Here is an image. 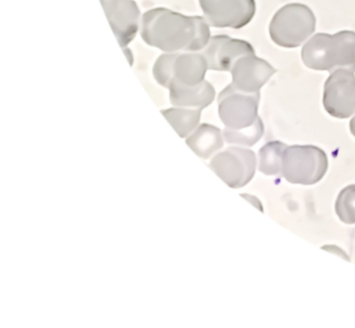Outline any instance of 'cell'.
Returning <instances> with one entry per match:
<instances>
[{
	"label": "cell",
	"instance_id": "1",
	"mask_svg": "<svg viewBox=\"0 0 355 328\" xmlns=\"http://www.w3.org/2000/svg\"><path fill=\"white\" fill-rule=\"evenodd\" d=\"M141 36L149 46L167 53H195L207 46L211 32L205 18L157 8L143 15Z\"/></svg>",
	"mask_w": 355,
	"mask_h": 328
},
{
	"label": "cell",
	"instance_id": "2",
	"mask_svg": "<svg viewBox=\"0 0 355 328\" xmlns=\"http://www.w3.org/2000/svg\"><path fill=\"white\" fill-rule=\"evenodd\" d=\"M302 61L309 69L334 72L349 69L355 72V33L317 34L302 49Z\"/></svg>",
	"mask_w": 355,
	"mask_h": 328
},
{
	"label": "cell",
	"instance_id": "3",
	"mask_svg": "<svg viewBox=\"0 0 355 328\" xmlns=\"http://www.w3.org/2000/svg\"><path fill=\"white\" fill-rule=\"evenodd\" d=\"M207 70L209 66L202 53H166L155 62L153 76L164 88L169 89L172 84L195 86L205 80Z\"/></svg>",
	"mask_w": 355,
	"mask_h": 328
},
{
	"label": "cell",
	"instance_id": "4",
	"mask_svg": "<svg viewBox=\"0 0 355 328\" xmlns=\"http://www.w3.org/2000/svg\"><path fill=\"white\" fill-rule=\"evenodd\" d=\"M315 30L313 11L301 3L284 6L270 24V36L275 44L286 49L300 46Z\"/></svg>",
	"mask_w": 355,
	"mask_h": 328
},
{
	"label": "cell",
	"instance_id": "5",
	"mask_svg": "<svg viewBox=\"0 0 355 328\" xmlns=\"http://www.w3.org/2000/svg\"><path fill=\"white\" fill-rule=\"evenodd\" d=\"M327 169V155L313 145L288 146L282 155V174L291 184L304 186L317 184Z\"/></svg>",
	"mask_w": 355,
	"mask_h": 328
},
{
	"label": "cell",
	"instance_id": "6",
	"mask_svg": "<svg viewBox=\"0 0 355 328\" xmlns=\"http://www.w3.org/2000/svg\"><path fill=\"white\" fill-rule=\"evenodd\" d=\"M259 95L236 90L232 84L226 87L218 97V112L225 128L240 130L252 126L259 118Z\"/></svg>",
	"mask_w": 355,
	"mask_h": 328
},
{
	"label": "cell",
	"instance_id": "7",
	"mask_svg": "<svg viewBox=\"0 0 355 328\" xmlns=\"http://www.w3.org/2000/svg\"><path fill=\"white\" fill-rule=\"evenodd\" d=\"M254 153L242 147H230L213 157L209 168L232 189L246 186L255 174Z\"/></svg>",
	"mask_w": 355,
	"mask_h": 328
},
{
	"label": "cell",
	"instance_id": "8",
	"mask_svg": "<svg viewBox=\"0 0 355 328\" xmlns=\"http://www.w3.org/2000/svg\"><path fill=\"white\" fill-rule=\"evenodd\" d=\"M199 5L214 28L240 30L255 15L254 0H199Z\"/></svg>",
	"mask_w": 355,
	"mask_h": 328
},
{
	"label": "cell",
	"instance_id": "9",
	"mask_svg": "<svg viewBox=\"0 0 355 328\" xmlns=\"http://www.w3.org/2000/svg\"><path fill=\"white\" fill-rule=\"evenodd\" d=\"M323 105L332 117L347 119L354 115V71L338 69L332 72L324 86Z\"/></svg>",
	"mask_w": 355,
	"mask_h": 328
},
{
	"label": "cell",
	"instance_id": "10",
	"mask_svg": "<svg viewBox=\"0 0 355 328\" xmlns=\"http://www.w3.org/2000/svg\"><path fill=\"white\" fill-rule=\"evenodd\" d=\"M201 51L207 60L209 69L215 71H230L239 59L245 55H254V49L250 43L232 39L225 35L211 37Z\"/></svg>",
	"mask_w": 355,
	"mask_h": 328
},
{
	"label": "cell",
	"instance_id": "11",
	"mask_svg": "<svg viewBox=\"0 0 355 328\" xmlns=\"http://www.w3.org/2000/svg\"><path fill=\"white\" fill-rule=\"evenodd\" d=\"M120 46L126 47L136 37L140 10L132 0H101Z\"/></svg>",
	"mask_w": 355,
	"mask_h": 328
},
{
	"label": "cell",
	"instance_id": "12",
	"mask_svg": "<svg viewBox=\"0 0 355 328\" xmlns=\"http://www.w3.org/2000/svg\"><path fill=\"white\" fill-rule=\"evenodd\" d=\"M232 86L246 93H257L275 74L276 70L265 60L255 55H245L232 66Z\"/></svg>",
	"mask_w": 355,
	"mask_h": 328
},
{
	"label": "cell",
	"instance_id": "13",
	"mask_svg": "<svg viewBox=\"0 0 355 328\" xmlns=\"http://www.w3.org/2000/svg\"><path fill=\"white\" fill-rule=\"evenodd\" d=\"M170 101L176 107L205 109L215 99V89L207 80L195 86L172 84L169 88Z\"/></svg>",
	"mask_w": 355,
	"mask_h": 328
},
{
	"label": "cell",
	"instance_id": "14",
	"mask_svg": "<svg viewBox=\"0 0 355 328\" xmlns=\"http://www.w3.org/2000/svg\"><path fill=\"white\" fill-rule=\"evenodd\" d=\"M221 130L211 124H201L186 139L188 146L203 159L211 157L223 147Z\"/></svg>",
	"mask_w": 355,
	"mask_h": 328
},
{
	"label": "cell",
	"instance_id": "15",
	"mask_svg": "<svg viewBox=\"0 0 355 328\" xmlns=\"http://www.w3.org/2000/svg\"><path fill=\"white\" fill-rule=\"evenodd\" d=\"M162 114L180 135V138H188L198 128L201 118L200 109L188 107H175L173 109L164 110Z\"/></svg>",
	"mask_w": 355,
	"mask_h": 328
},
{
	"label": "cell",
	"instance_id": "16",
	"mask_svg": "<svg viewBox=\"0 0 355 328\" xmlns=\"http://www.w3.org/2000/svg\"><path fill=\"white\" fill-rule=\"evenodd\" d=\"M286 145L279 141L267 143L259 150V171L266 175L282 173V155Z\"/></svg>",
	"mask_w": 355,
	"mask_h": 328
},
{
	"label": "cell",
	"instance_id": "17",
	"mask_svg": "<svg viewBox=\"0 0 355 328\" xmlns=\"http://www.w3.org/2000/svg\"><path fill=\"white\" fill-rule=\"evenodd\" d=\"M263 135V124L261 118L257 120L250 128L244 130H232L225 128L223 137L228 144L240 145V146H253L261 140Z\"/></svg>",
	"mask_w": 355,
	"mask_h": 328
},
{
	"label": "cell",
	"instance_id": "18",
	"mask_svg": "<svg viewBox=\"0 0 355 328\" xmlns=\"http://www.w3.org/2000/svg\"><path fill=\"white\" fill-rule=\"evenodd\" d=\"M336 213L344 223L355 224V184L340 191L336 199Z\"/></svg>",
	"mask_w": 355,
	"mask_h": 328
},
{
	"label": "cell",
	"instance_id": "19",
	"mask_svg": "<svg viewBox=\"0 0 355 328\" xmlns=\"http://www.w3.org/2000/svg\"><path fill=\"white\" fill-rule=\"evenodd\" d=\"M350 130L351 134L355 137V116L352 118V120L350 121Z\"/></svg>",
	"mask_w": 355,
	"mask_h": 328
}]
</instances>
